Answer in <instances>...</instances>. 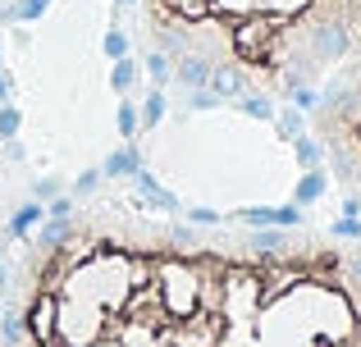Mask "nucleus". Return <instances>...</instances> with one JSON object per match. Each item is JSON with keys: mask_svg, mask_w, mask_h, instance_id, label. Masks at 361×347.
I'll list each match as a JSON object with an SVG mask.
<instances>
[{"mask_svg": "<svg viewBox=\"0 0 361 347\" xmlns=\"http://www.w3.org/2000/svg\"><path fill=\"white\" fill-rule=\"evenodd\" d=\"M5 347H361V242L82 210L23 251Z\"/></svg>", "mask_w": 361, "mask_h": 347, "instance_id": "1", "label": "nucleus"}, {"mask_svg": "<svg viewBox=\"0 0 361 347\" xmlns=\"http://www.w3.org/2000/svg\"><path fill=\"white\" fill-rule=\"evenodd\" d=\"M147 46L192 87L220 96L316 92L361 60V0H133Z\"/></svg>", "mask_w": 361, "mask_h": 347, "instance_id": "2", "label": "nucleus"}]
</instances>
